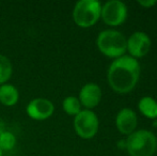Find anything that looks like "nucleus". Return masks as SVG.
Instances as JSON below:
<instances>
[{
  "mask_svg": "<svg viewBox=\"0 0 157 156\" xmlns=\"http://www.w3.org/2000/svg\"><path fill=\"white\" fill-rule=\"evenodd\" d=\"M55 107L50 101L46 98L32 100L27 106V113L34 120H45L54 113Z\"/></svg>",
  "mask_w": 157,
  "mask_h": 156,
  "instance_id": "nucleus-8",
  "label": "nucleus"
},
{
  "mask_svg": "<svg viewBox=\"0 0 157 156\" xmlns=\"http://www.w3.org/2000/svg\"><path fill=\"white\" fill-rule=\"evenodd\" d=\"M138 119L137 115L132 109L123 108L118 112L116 118V124L120 133L124 135H130L134 133L137 127Z\"/></svg>",
  "mask_w": 157,
  "mask_h": 156,
  "instance_id": "nucleus-9",
  "label": "nucleus"
},
{
  "mask_svg": "<svg viewBox=\"0 0 157 156\" xmlns=\"http://www.w3.org/2000/svg\"><path fill=\"white\" fill-rule=\"evenodd\" d=\"M12 75V64L6 57L0 55V85H4V82L10 79Z\"/></svg>",
  "mask_w": 157,
  "mask_h": 156,
  "instance_id": "nucleus-14",
  "label": "nucleus"
},
{
  "mask_svg": "<svg viewBox=\"0 0 157 156\" xmlns=\"http://www.w3.org/2000/svg\"><path fill=\"white\" fill-rule=\"evenodd\" d=\"M101 4L97 0H80L75 4L73 18L81 28L93 26L101 17Z\"/></svg>",
  "mask_w": 157,
  "mask_h": 156,
  "instance_id": "nucleus-4",
  "label": "nucleus"
},
{
  "mask_svg": "<svg viewBox=\"0 0 157 156\" xmlns=\"http://www.w3.org/2000/svg\"><path fill=\"white\" fill-rule=\"evenodd\" d=\"M101 98V90L98 85L89 82L82 87L79 93V102L87 108H93L97 106Z\"/></svg>",
  "mask_w": 157,
  "mask_h": 156,
  "instance_id": "nucleus-10",
  "label": "nucleus"
},
{
  "mask_svg": "<svg viewBox=\"0 0 157 156\" xmlns=\"http://www.w3.org/2000/svg\"><path fill=\"white\" fill-rule=\"evenodd\" d=\"M96 45L99 51L110 58H119L124 56L127 50V40L122 32L114 29L101 31L96 39Z\"/></svg>",
  "mask_w": 157,
  "mask_h": 156,
  "instance_id": "nucleus-3",
  "label": "nucleus"
},
{
  "mask_svg": "<svg viewBox=\"0 0 157 156\" xmlns=\"http://www.w3.org/2000/svg\"><path fill=\"white\" fill-rule=\"evenodd\" d=\"M138 3L140 4V6H144V8H151V6H155L157 3L156 0H139Z\"/></svg>",
  "mask_w": 157,
  "mask_h": 156,
  "instance_id": "nucleus-16",
  "label": "nucleus"
},
{
  "mask_svg": "<svg viewBox=\"0 0 157 156\" xmlns=\"http://www.w3.org/2000/svg\"><path fill=\"white\" fill-rule=\"evenodd\" d=\"M151 48V39L147 33L142 31H136L127 40V50L130 57L140 58L149 52Z\"/></svg>",
  "mask_w": 157,
  "mask_h": 156,
  "instance_id": "nucleus-7",
  "label": "nucleus"
},
{
  "mask_svg": "<svg viewBox=\"0 0 157 156\" xmlns=\"http://www.w3.org/2000/svg\"><path fill=\"white\" fill-rule=\"evenodd\" d=\"M140 76V64L130 56L119 57L112 61L108 70V82L114 91L127 93L137 85Z\"/></svg>",
  "mask_w": 157,
  "mask_h": 156,
  "instance_id": "nucleus-1",
  "label": "nucleus"
},
{
  "mask_svg": "<svg viewBox=\"0 0 157 156\" xmlns=\"http://www.w3.org/2000/svg\"><path fill=\"white\" fill-rule=\"evenodd\" d=\"M138 108L143 116L150 119L157 118V102L151 96H144L138 103Z\"/></svg>",
  "mask_w": 157,
  "mask_h": 156,
  "instance_id": "nucleus-12",
  "label": "nucleus"
},
{
  "mask_svg": "<svg viewBox=\"0 0 157 156\" xmlns=\"http://www.w3.org/2000/svg\"><path fill=\"white\" fill-rule=\"evenodd\" d=\"M118 146L120 149H126V140H120L118 142Z\"/></svg>",
  "mask_w": 157,
  "mask_h": 156,
  "instance_id": "nucleus-17",
  "label": "nucleus"
},
{
  "mask_svg": "<svg viewBox=\"0 0 157 156\" xmlns=\"http://www.w3.org/2000/svg\"><path fill=\"white\" fill-rule=\"evenodd\" d=\"M101 16L109 26H119L127 17V6L120 0H110L101 6Z\"/></svg>",
  "mask_w": 157,
  "mask_h": 156,
  "instance_id": "nucleus-6",
  "label": "nucleus"
},
{
  "mask_svg": "<svg viewBox=\"0 0 157 156\" xmlns=\"http://www.w3.org/2000/svg\"><path fill=\"white\" fill-rule=\"evenodd\" d=\"M19 98L17 89L12 85L4 83L0 86V103L4 106H14Z\"/></svg>",
  "mask_w": 157,
  "mask_h": 156,
  "instance_id": "nucleus-11",
  "label": "nucleus"
},
{
  "mask_svg": "<svg viewBox=\"0 0 157 156\" xmlns=\"http://www.w3.org/2000/svg\"><path fill=\"white\" fill-rule=\"evenodd\" d=\"M16 143V138L12 133L4 131L3 133L0 135V150L9 151L12 150L15 146Z\"/></svg>",
  "mask_w": 157,
  "mask_h": 156,
  "instance_id": "nucleus-15",
  "label": "nucleus"
},
{
  "mask_svg": "<svg viewBox=\"0 0 157 156\" xmlns=\"http://www.w3.org/2000/svg\"><path fill=\"white\" fill-rule=\"evenodd\" d=\"M4 127H6L4 126V122L2 121V119L0 118V135L4 131Z\"/></svg>",
  "mask_w": 157,
  "mask_h": 156,
  "instance_id": "nucleus-18",
  "label": "nucleus"
},
{
  "mask_svg": "<svg viewBox=\"0 0 157 156\" xmlns=\"http://www.w3.org/2000/svg\"><path fill=\"white\" fill-rule=\"evenodd\" d=\"M0 156H1V150H0Z\"/></svg>",
  "mask_w": 157,
  "mask_h": 156,
  "instance_id": "nucleus-19",
  "label": "nucleus"
},
{
  "mask_svg": "<svg viewBox=\"0 0 157 156\" xmlns=\"http://www.w3.org/2000/svg\"><path fill=\"white\" fill-rule=\"evenodd\" d=\"M63 109L67 115L77 116L81 111V104L75 96H68L63 101Z\"/></svg>",
  "mask_w": 157,
  "mask_h": 156,
  "instance_id": "nucleus-13",
  "label": "nucleus"
},
{
  "mask_svg": "<svg viewBox=\"0 0 157 156\" xmlns=\"http://www.w3.org/2000/svg\"><path fill=\"white\" fill-rule=\"evenodd\" d=\"M126 150L130 156H152L157 150V138L147 129L135 131L126 139Z\"/></svg>",
  "mask_w": 157,
  "mask_h": 156,
  "instance_id": "nucleus-2",
  "label": "nucleus"
},
{
  "mask_svg": "<svg viewBox=\"0 0 157 156\" xmlns=\"http://www.w3.org/2000/svg\"><path fill=\"white\" fill-rule=\"evenodd\" d=\"M74 127L77 135L83 139H90L94 137L98 129V119L93 111L89 109L81 110L75 116Z\"/></svg>",
  "mask_w": 157,
  "mask_h": 156,
  "instance_id": "nucleus-5",
  "label": "nucleus"
}]
</instances>
